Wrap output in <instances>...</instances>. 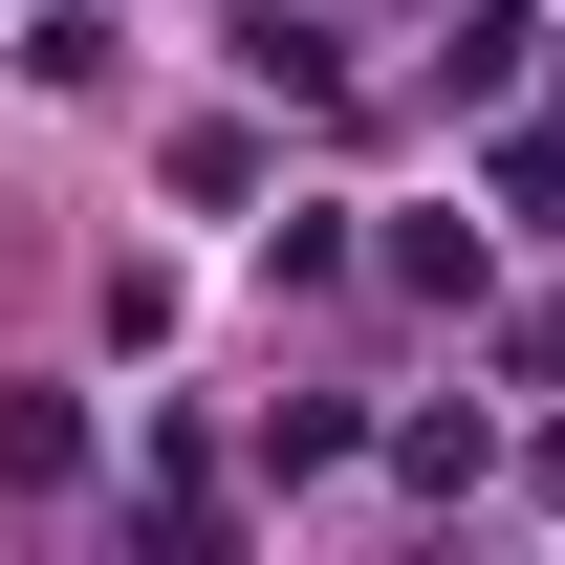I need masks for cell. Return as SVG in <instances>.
<instances>
[{"label":"cell","instance_id":"1","mask_svg":"<svg viewBox=\"0 0 565 565\" xmlns=\"http://www.w3.org/2000/svg\"><path fill=\"white\" fill-rule=\"evenodd\" d=\"M0 479H22V500L87 479V414H66V392H0Z\"/></svg>","mask_w":565,"mask_h":565}]
</instances>
